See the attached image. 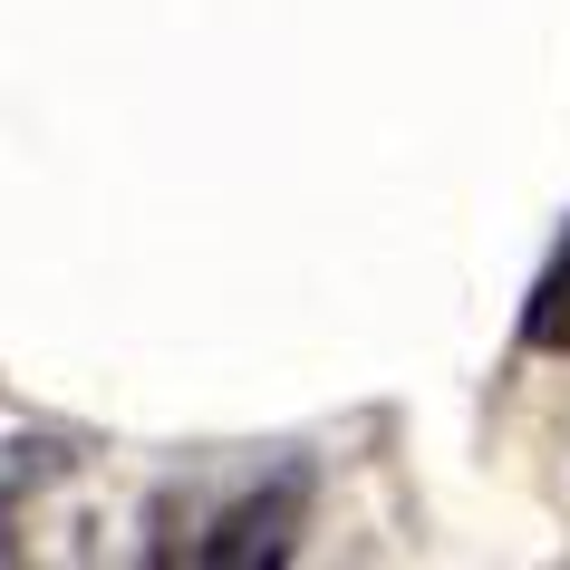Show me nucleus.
Returning a JSON list of instances; mask_svg holds the SVG:
<instances>
[{"label": "nucleus", "mask_w": 570, "mask_h": 570, "mask_svg": "<svg viewBox=\"0 0 570 570\" xmlns=\"http://www.w3.org/2000/svg\"><path fill=\"white\" fill-rule=\"evenodd\" d=\"M301 522H309V464H281L271 483H242L223 493L213 512H194L184 541H155L165 561H204V570H262V561H291L301 551Z\"/></svg>", "instance_id": "nucleus-1"}, {"label": "nucleus", "mask_w": 570, "mask_h": 570, "mask_svg": "<svg viewBox=\"0 0 570 570\" xmlns=\"http://www.w3.org/2000/svg\"><path fill=\"white\" fill-rule=\"evenodd\" d=\"M522 348H541V358H570V233H561V252L541 262L532 301H522Z\"/></svg>", "instance_id": "nucleus-2"}]
</instances>
